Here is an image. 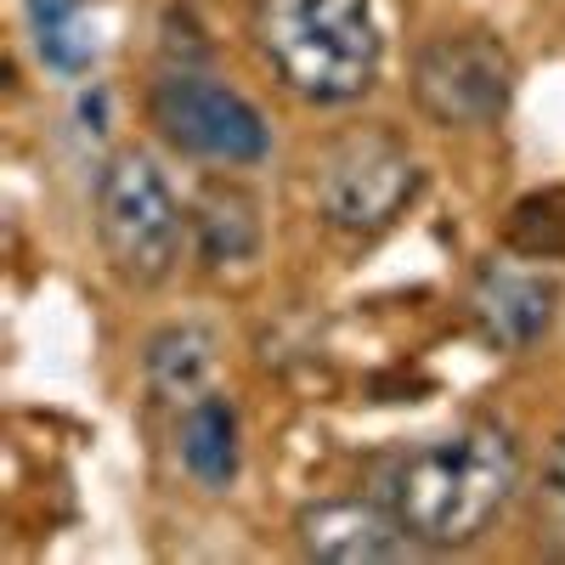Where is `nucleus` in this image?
Segmentation results:
<instances>
[{"label":"nucleus","instance_id":"obj_1","mask_svg":"<svg viewBox=\"0 0 565 565\" xmlns=\"http://www.w3.org/2000/svg\"><path fill=\"white\" fill-rule=\"evenodd\" d=\"M514 492H521V447L498 418H463L458 430L396 452L380 476L391 514L436 554L481 543Z\"/></svg>","mask_w":565,"mask_h":565},{"label":"nucleus","instance_id":"obj_2","mask_svg":"<svg viewBox=\"0 0 565 565\" xmlns=\"http://www.w3.org/2000/svg\"><path fill=\"white\" fill-rule=\"evenodd\" d=\"M249 34L266 68L317 108L367 97L385 68L373 0H255Z\"/></svg>","mask_w":565,"mask_h":565},{"label":"nucleus","instance_id":"obj_3","mask_svg":"<svg viewBox=\"0 0 565 565\" xmlns=\"http://www.w3.org/2000/svg\"><path fill=\"white\" fill-rule=\"evenodd\" d=\"M418 186H424V170L407 141L385 125H356L322 148L311 193H317V215L334 232L380 238L407 215Z\"/></svg>","mask_w":565,"mask_h":565},{"label":"nucleus","instance_id":"obj_4","mask_svg":"<svg viewBox=\"0 0 565 565\" xmlns=\"http://www.w3.org/2000/svg\"><path fill=\"white\" fill-rule=\"evenodd\" d=\"M97 238H103L114 271L125 282H136V289L164 282L181 260L186 215L170 193L164 170L141 148L114 153L97 175Z\"/></svg>","mask_w":565,"mask_h":565},{"label":"nucleus","instance_id":"obj_5","mask_svg":"<svg viewBox=\"0 0 565 565\" xmlns=\"http://www.w3.org/2000/svg\"><path fill=\"white\" fill-rule=\"evenodd\" d=\"M521 85L514 52L487 29H458L418 45L413 57V103L441 130H492Z\"/></svg>","mask_w":565,"mask_h":565},{"label":"nucleus","instance_id":"obj_6","mask_svg":"<svg viewBox=\"0 0 565 565\" xmlns=\"http://www.w3.org/2000/svg\"><path fill=\"white\" fill-rule=\"evenodd\" d=\"M148 119L175 153L204 159V164H260L271 153V130L260 108L232 90L226 79L181 63L164 68L148 90Z\"/></svg>","mask_w":565,"mask_h":565},{"label":"nucleus","instance_id":"obj_7","mask_svg":"<svg viewBox=\"0 0 565 565\" xmlns=\"http://www.w3.org/2000/svg\"><path fill=\"white\" fill-rule=\"evenodd\" d=\"M295 532L306 559H328V565H391V559H413L424 543L391 514V503H362V498H328V503H306L295 514Z\"/></svg>","mask_w":565,"mask_h":565},{"label":"nucleus","instance_id":"obj_8","mask_svg":"<svg viewBox=\"0 0 565 565\" xmlns=\"http://www.w3.org/2000/svg\"><path fill=\"white\" fill-rule=\"evenodd\" d=\"M559 311V282L514 266V260H487L476 271V289H469V317H476L481 340L498 351H526L537 345Z\"/></svg>","mask_w":565,"mask_h":565},{"label":"nucleus","instance_id":"obj_9","mask_svg":"<svg viewBox=\"0 0 565 565\" xmlns=\"http://www.w3.org/2000/svg\"><path fill=\"white\" fill-rule=\"evenodd\" d=\"M148 391L170 407H193L204 396H215V380H221V340L215 328L204 322H170L148 340Z\"/></svg>","mask_w":565,"mask_h":565},{"label":"nucleus","instance_id":"obj_10","mask_svg":"<svg viewBox=\"0 0 565 565\" xmlns=\"http://www.w3.org/2000/svg\"><path fill=\"white\" fill-rule=\"evenodd\" d=\"M181 463L186 476H193L199 487L210 492H226L232 481H238V413H232L226 396H204L193 407H181Z\"/></svg>","mask_w":565,"mask_h":565},{"label":"nucleus","instance_id":"obj_11","mask_svg":"<svg viewBox=\"0 0 565 565\" xmlns=\"http://www.w3.org/2000/svg\"><path fill=\"white\" fill-rule=\"evenodd\" d=\"M23 12H29L34 52L52 74L79 79V74L97 68L103 34H97V12H90L85 0H23Z\"/></svg>","mask_w":565,"mask_h":565},{"label":"nucleus","instance_id":"obj_12","mask_svg":"<svg viewBox=\"0 0 565 565\" xmlns=\"http://www.w3.org/2000/svg\"><path fill=\"white\" fill-rule=\"evenodd\" d=\"M193 238L204 266H238L260 249V210L244 186L210 181L193 204Z\"/></svg>","mask_w":565,"mask_h":565},{"label":"nucleus","instance_id":"obj_13","mask_svg":"<svg viewBox=\"0 0 565 565\" xmlns=\"http://www.w3.org/2000/svg\"><path fill=\"white\" fill-rule=\"evenodd\" d=\"M503 244L526 260H565V186H537V193L514 199Z\"/></svg>","mask_w":565,"mask_h":565},{"label":"nucleus","instance_id":"obj_14","mask_svg":"<svg viewBox=\"0 0 565 565\" xmlns=\"http://www.w3.org/2000/svg\"><path fill=\"white\" fill-rule=\"evenodd\" d=\"M537 526L548 537L554 554H565V436L548 447V469H543V498H537Z\"/></svg>","mask_w":565,"mask_h":565}]
</instances>
